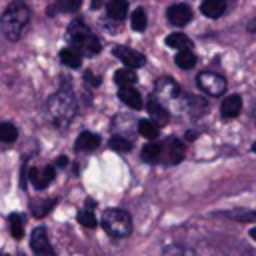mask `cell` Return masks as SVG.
Returning a JSON list of instances; mask_svg holds the SVG:
<instances>
[{
  "instance_id": "obj_33",
  "label": "cell",
  "mask_w": 256,
  "mask_h": 256,
  "mask_svg": "<svg viewBox=\"0 0 256 256\" xmlns=\"http://www.w3.org/2000/svg\"><path fill=\"white\" fill-rule=\"evenodd\" d=\"M84 80H86L88 84H92V86H98V84H100V78L94 76L92 72H86V74H84Z\"/></svg>"
},
{
  "instance_id": "obj_1",
  "label": "cell",
  "mask_w": 256,
  "mask_h": 256,
  "mask_svg": "<svg viewBox=\"0 0 256 256\" xmlns=\"http://www.w3.org/2000/svg\"><path fill=\"white\" fill-rule=\"evenodd\" d=\"M30 20V10L28 6L22 2V0H14L2 14L0 18V28H2V34L8 38V40H18L22 30L26 28Z\"/></svg>"
},
{
  "instance_id": "obj_21",
  "label": "cell",
  "mask_w": 256,
  "mask_h": 256,
  "mask_svg": "<svg viewBox=\"0 0 256 256\" xmlns=\"http://www.w3.org/2000/svg\"><path fill=\"white\" fill-rule=\"evenodd\" d=\"M166 46L168 48H176V50H186L192 46L190 38L186 34H180V32H174L170 36H166Z\"/></svg>"
},
{
  "instance_id": "obj_8",
  "label": "cell",
  "mask_w": 256,
  "mask_h": 256,
  "mask_svg": "<svg viewBox=\"0 0 256 256\" xmlns=\"http://www.w3.org/2000/svg\"><path fill=\"white\" fill-rule=\"evenodd\" d=\"M168 20L174 26H184L192 20V8L188 4H174L168 8Z\"/></svg>"
},
{
  "instance_id": "obj_20",
  "label": "cell",
  "mask_w": 256,
  "mask_h": 256,
  "mask_svg": "<svg viewBox=\"0 0 256 256\" xmlns=\"http://www.w3.org/2000/svg\"><path fill=\"white\" fill-rule=\"evenodd\" d=\"M138 132L146 140H156L158 134H160V128H158V124L154 120H140L138 122Z\"/></svg>"
},
{
  "instance_id": "obj_36",
  "label": "cell",
  "mask_w": 256,
  "mask_h": 256,
  "mask_svg": "<svg viewBox=\"0 0 256 256\" xmlns=\"http://www.w3.org/2000/svg\"><path fill=\"white\" fill-rule=\"evenodd\" d=\"M100 2H102V0H92V6H94V8H98V6H100Z\"/></svg>"
},
{
  "instance_id": "obj_27",
  "label": "cell",
  "mask_w": 256,
  "mask_h": 256,
  "mask_svg": "<svg viewBox=\"0 0 256 256\" xmlns=\"http://www.w3.org/2000/svg\"><path fill=\"white\" fill-rule=\"evenodd\" d=\"M162 256H198L192 248L188 246H180V244H172V246H166Z\"/></svg>"
},
{
  "instance_id": "obj_31",
  "label": "cell",
  "mask_w": 256,
  "mask_h": 256,
  "mask_svg": "<svg viewBox=\"0 0 256 256\" xmlns=\"http://www.w3.org/2000/svg\"><path fill=\"white\" fill-rule=\"evenodd\" d=\"M188 100H190L188 108L192 110V114H200V112H204V110H206V100L196 98V96H192V98H188Z\"/></svg>"
},
{
  "instance_id": "obj_17",
  "label": "cell",
  "mask_w": 256,
  "mask_h": 256,
  "mask_svg": "<svg viewBox=\"0 0 256 256\" xmlns=\"http://www.w3.org/2000/svg\"><path fill=\"white\" fill-rule=\"evenodd\" d=\"M60 60H62V64L68 66V68H78V66L82 64V54H80L74 46H70V48H62V52H60Z\"/></svg>"
},
{
  "instance_id": "obj_3",
  "label": "cell",
  "mask_w": 256,
  "mask_h": 256,
  "mask_svg": "<svg viewBox=\"0 0 256 256\" xmlns=\"http://www.w3.org/2000/svg\"><path fill=\"white\" fill-rule=\"evenodd\" d=\"M68 34H70V40H72V46L80 52V54H88V56H94L100 52V40L98 36L88 30V26H84L82 20H76L70 24L68 28Z\"/></svg>"
},
{
  "instance_id": "obj_6",
  "label": "cell",
  "mask_w": 256,
  "mask_h": 256,
  "mask_svg": "<svg viewBox=\"0 0 256 256\" xmlns=\"http://www.w3.org/2000/svg\"><path fill=\"white\" fill-rule=\"evenodd\" d=\"M30 246L34 250L36 256H56L50 240H48V234H46V228H36L32 232V238H30Z\"/></svg>"
},
{
  "instance_id": "obj_2",
  "label": "cell",
  "mask_w": 256,
  "mask_h": 256,
  "mask_svg": "<svg viewBox=\"0 0 256 256\" xmlns=\"http://www.w3.org/2000/svg\"><path fill=\"white\" fill-rule=\"evenodd\" d=\"M48 116L56 126H66L76 114V98L70 90H58L48 98Z\"/></svg>"
},
{
  "instance_id": "obj_37",
  "label": "cell",
  "mask_w": 256,
  "mask_h": 256,
  "mask_svg": "<svg viewBox=\"0 0 256 256\" xmlns=\"http://www.w3.org/2000/svg\"><path fill=\"white\" fill-rule=\"evenodd\" d=\"M250 236H252V238L256 240V228H252V230H250Z\"/></svg>"
},
{
  "instance_id": "obj_25",
  "label": "cell",
  "mask_w": 256,
  "mask_h": 256,
  "mask_svg": "<svg viewBox=\"0 0 256 256\" xmlns=\"http://www.w3.org/2000/svg\"><path fill=\"white\" fill-rule=\"evenodd\" d=\"M8 224H10V232H12V236L18 240V238H22V234H24V218L20 216V214H10L8 216Z\"/></svg>"
},
{
  "instance_id": "obj_11",
  "label": "cell",
  "mask_w": 256,
  "mask_h": 256,
  "mask_svg": "<svg viewBox=\"0 0 256 256\" xmlns=\"http://www.w3.org/2000/svg\"><path fill=\"white\" fill-rule=\"evenodd\" d=\"M52 178H54V168L52 166H42V168H32L30 170V182L38 190L46 188L52 182Z\"/></svg>"
},
{
  "instance_id": "obj_16",
  "label": "cell",
  "mask_w": 256,
  "mask_h": 256,
  "mask_svg": "<svg viewBox=\"0 0 256 256\" xmlns=\"http://www.w3.org/2000/svg\"><path fill=\"white\" fill-rule=\"evenodd\" d=\"M200 10H202V14L208 16V18H218V16L224 14L226 2H224V0H204L202 6H200Z\"/></svg>"
},
{
  "instance_id": "obj_15",
  "label": "cell",
  "mask_w": 256,
  "mask_h": 256,
  "mask_svg": "<svg viewBox=\"0 0 256 256\" xmlns=\"http://www.w3.org/2000/svg\"><path fill=\"white\" fill-rule=\"evenodd\" d=\"M148 112H150V116H152V120H156V122H160V124H164V122H168V110L162 106V102L158 100V98H148Z\"/></svg>"
},
{
  "instance_id": "obj_7",
  "label": "cell",
  "mask_w": 256,
  "mask_h": 256,
  "mask_svg": "<svg viewBox=\"0 0 256 256\" xmlns=\"http://www.w3.org/2000/svg\"><path fill=\"white\" fill-rule=\"evenodd\" d=\"M162 156L170 164H178L184 158V144L178 138H168L162 146Z\"/></svg>"
},
{
  "instance_id": "obj_35",
  "label": "cell",
  "mask_w": 256,
  "mask_h": 256,
  "mask_svg": "<svg viewBox=\"0 0 256 256\" xmlns=\"http://www.w3.org/2000/svg\"><path fill=\"white\" fill-rule=\"evenodd\" d=\"M66 164H68V160H66L64 156H60V158H58V166H66Z\"/></svg>"
},
{
  "instance_id": "obj_18",
  "label": "cell",
  "mask_w": 256,
  "mask_h": 256,
  "mask_svg": "<svg viewBox=\"0 0 256 256\" xmlns=\"http://www.w3.org/2000/svg\"><path fill=\"white\" fill-rule=\"evenodd\" d=\"M106 12L112 20H122L128 14V2L126 0H108Z\"/></svg>"
},
{
  "instance_id": "obj_38",
  "label": "cell",
  "mask_w": 256,
  "mask_h": 256,
  "mask_svg": "<svg viewBox=\"0 0 256 256\" xmlns=\"http://www.w3.org/2000/svg\"><path fill=\"white\" fill-rule=\"evenodd\" d=\"M252 150H254V152H256V142H254V144H252Z\"/></svg>"
},
{
  "instance_id": "obj_12",
  "label": "cell",
  "mask_w": 256,
  "mask_h": 256,
  "mask_svg": "<svg viewBox=\"0 0 256 256\" xmlns=\"http://www.w3.org/2000/svg\"><path fill=\"white\" fill-rule=\"evenodd\" d=\"M240 110H242V100H240V96H236V94L226 96L224 102H222V106H220V114H222L224 120L236 118V116L240 114Z\"/></svg>"
},
{
  "instance_id": "obj_30",
  "label": "cell",
  "mask_w": 256,
  "mask_h": 256,
  "mask_svg": "<svg viewBox=\"0 0 256 256\" xmlns=\"http://www.w3.org/2000/svg\"><path fill=\"white\" fill-rule=\"evenodd\" d=\"M78 220H80V224L86 226V228H94V226H96V216H94V212L88 210V208L78 214Z\"/></svg>"
},
{
  "instance_id": "obj_34",
  "label": "cell",
  "mask_w": 256,
  "mask_h": 256,
  "mask_svg": "<svg viewBox=\"0 0 256 256\" xmlns=\"http://www.w3.org/2000/svg\"><path fill=\"white\" fill-rule=\"evenodd\" d=\"M194 138H196V132L194 130H188L186 132V140H194Z\"/></svg>"
},
{
  "instance_id": "obj_14",
  "label": "cell",
  "mask_w": 256,
  "mask_h": 256,
  "mask_svg": "<svg viewBox=\"0 0 256 256\" xmlns=\"http://www.w3.org/2000/svg\"><path fill=\"white\" fill-rule=\"evenodd\" d=\"M100 146V136L94 132H82L76 140V150L78 152H92Z\"/></svg>"
},
{
  "instance_id": "obj_4",
  "label": "cell",
  "mask_w": 256,
  "mask_h": 256,
  "mask_svg": "<svg viewBox=\"0 0 256 256\" xmlns=\"http://www.w3.org/2000/svg\"><path fill=\"white\" fill-rule=\"evenodd\" d=\"M102 226L112 238H126L132 232V218L126 210L110 208L102 216Z\"/></svg>"
},
{
  "instance_id": "obj_22",
  "label": "cell",
  "mask_w": 256,
  "mask_h": 256,
  "mask_svg": "<svg viewBox=\"0 0 256 256\" xmlns=\"http://www.w3.org/2000/svg\"><path fill=\"white\" fill-rule=\"evenodd\" d=\"M114 80H116V84H120V88H122V86H132V84H136L138 76H136V72H134L132 68H120V70L114 72Z\"/></svg>"
},
{
  "instance_id": "obj_39",
  "label": "cell",
  "mask_w": 256,
  "mask_h": 256,
  "mask_svg": "<svg viewBox=\"0 0 256 256\" xmlns=\"http://www.w3.org/2000/svg\"><path fill=\"white\" fill-rule=\"evenodd\" d=\"M22 256H24V254H22Z\"/></svg>"
},
{
  "instance_id": "obj_29",
  "label": "cell",
  "mask_w": 256,
  "mask_h": 256,
  "mask_svg": "<svg viewBox=\"0 0 256 256\" xmlns=\"http://www.w3.org/2000/svg\"><path fill=\"white\" fill-rule=\"evenodd\" d=\"M110 148H114L116 152H130L132 150V142L126 140L124 136H114L110 140Z\"/></svg>"
},
{
  "instance_id": "obj_13",
  "label": "cell",
  "mask_w": 256,
  "mask_h": 256,
  "mask_svg": "<svg viewBox=\"0 0 256 256\" xmlns=\"http://www.w3.org/2000/svg\"><path fill=\"white\" fill-rule=\"evenodd\" d=\"M118 98H120L128 108H134V110H140V108H142V98H140L138 90L132 88V86H122V88L118 90Z\"/></svg>"
},
{
  "instance_id": "obj_28",
  "label": "cell",
  "mask_w": 256,
  "mask_h": 256,
  "mask_svg": "<svg viewBox=\"0 0 256 256\" xmlns=\"http://www.w3.org/2000/svg\"><path fill=\"white\" fill-rule=\"evenodd\" d=\"M146 24H148L146 12H144L142 8H136L134 14H132V30H136V32H144V30H146Z\"/></svg>"
},
{
  "instance_id": "obj_19",
  "label": "cell",
  "mask_w": 256,
  "mask_h": 256,
  "mask_svg": "<svg viewBox=\"0 0 256 256\" xmlns=\"http://www.w3.org/2000/svg\"><path fill=\"white\" fill-rule=\"evenodd\" d=\"M174 62H176L178 68L188 70V68H194V64H196V56H194V52H192L190 48H186V50H178L176 56H174Z\"/></svg>"
},
{
  "instance_id": "obj_32",
  "label": "cell",
  "mask_w": 256,
  "mask_h": 256,
  "mask_svg": "<svg viewBox=\"0 0 256 256\" xmlns=\"http://www.w3.org/2000/svg\"><path fill=\"white\" fill-rule=\"evenodd\" d=\"M56 2H58V6H60L62 10H66V12H74V10H78L80 4H82V0H56Z\"/></svg>"
},
{
  "instance_id": "obj_10",
  "label": "cell",
  "mask_w": 256,
  "mask_h": 256,
  "mask_svg": "<svg viewBox=\"0 0 256 256\" xmlns=\"http://www.w3.org/2000/svg\"><path fill=\"white\" fill-rule=\"evenodd\" d=\"M114 54L126 64V68H140L144 64V56L132 48H126V46H116L114 48Z\"/></svg>"
},
{
  "instance_id": "obj_23",
  "label": "cell",
  "mask_w": 256,
  "mask_h": 256,
  "mask_svg": "<svg viewBox=\"0 0 256 256\" xmlns=\"http://www.w3.org/2000/svg\"><path fill=\"white\" fill-rule=\"evenodd\" d=\"M54 204H56L54 198H50V200H32L30 210H32V214H34L36 218H42V216H46V214L54 208Z\"/></svg>"
},
{
  "instance_id": "obj_5",
  "label": "cell",
  "mask_w": 256,
  "mask_h": 256,
  "mask_svg": "<svg viewBox=\"0 0 256 256\" xmlns=\"http://www.w3.org/2000/svg\"><path fill=\"white\" fill-rule=\"evenodd\" d=\"M196 84L202 92H206L210 96H220L226 90V80L220 74H214V72H200L198 78H196Z\"/></svg>"
},
{
  "instance_id": "obj_9",
  "label": "cell",
  "mask_w": 256,
  "mask_h": 256,
  "mask_svg": "<svg viewBox=\"0 0 256 256\" xmlns=\"http://www.w3.org/2000/svg\"><path fill=\"white\" fill-rule=\"evenodd\" d=\"M154 88H156V94H158L160 98H166V100H172V98H176V96L180 94L178 82H176L174 78H168V76L158 78Z\"/></svg>"
},
{
  "instance_id": "obj_26",
  "label": "cell",
  "mask_w": 256,
  "mask_h": 256,
  "mask_svg": "<svg viewBox=\"0 0 256 256\" xmlns=\"http://www.w3.org/2000/svg\"><path fill=\"white\" fill-rule=\"evenodd\" d=\"M18 138V130L10 122H0V142H14Z\"/></svg>"
},
{
  "instance_id": "obj_24",
  "label": "cell",
  "mask_w": 256,
  "mask_h": 256,
  "mask_svg": "<svg viewBox=\"0 0 256 256\" xmlns=\"http://www.w3.org/2000/svg\"><path fill=\"white\" fill-rule=\"evenodd\" d=\"M162 158V146L156 142H150L142 148V160L144 162H158Z\"/></svg>"
}]
</instances>
